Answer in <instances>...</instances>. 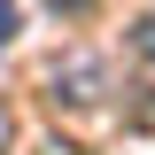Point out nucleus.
<instances>
[{"mask_svg": "<svg viewBox=\"0 0 155 155\" xmlns=\"http://www.w3.org/2000/svg\"><path fill=\"white\" fill-rule=\"evenodd\" d=\"M132 47H140V54L155 62V16H140V31H132Z\"/></svg>", "mask_w": 155, "mask_h": 155, "instance_id": "nucleus-2", "label": "nucleus"}, {"mask_svg": "<svg viewBox=\"0 0 155 155\" xmlns=\"http://www.w3.org/2000/svg\"><path fill=\"white\" fill-rule=\"evenodd\" d=\"M8 140H16V116H8V101H0V155H8Z\"/></svg>", "mask_w": 155, "mask_h": 155, "instance_id": "nucleus-3", "label": "nucleus"}, {"mask_svg": "<svg viewBox=\"0 0 155 155\" xmlns=\"http://www.w3.org/2000/svg\"><path fill=\"white\" fill-rule=\"evenodd\" d=\"M16 31H23V8H16V0H0V47H8Z\"/></svg>", "mask_w": 155, "mask_h": 155, "instance_id": "nucleus-1", "label": "nucleus"}, {"mask_svg": "<svg viewBox=\"0 0 155 155\" xmlns=\"http://www.w3.org/2000/svg\"><path fill=\"white\" fill-rule=\"evenodd\" d=\"M47 8H70V16H78V8H85V0H47Z\"/></svg>", "mask_w": 155, "mask_h": 155, "instance_id": "nucleus-4", "label": "nucleus"}]
</instances>
